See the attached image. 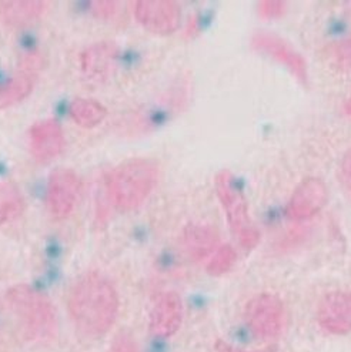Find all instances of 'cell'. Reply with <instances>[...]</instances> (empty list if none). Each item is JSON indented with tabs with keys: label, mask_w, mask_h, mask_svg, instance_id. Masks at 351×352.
<instances>
[{
	"label": "cell",
	"mask_w": 351,
	"mask_h": 352,
	"mask_svg": "<svg viewBox=\"0 0 351 352\" xmlns=\"http://www.w3.org/2000/svg\"><path fill=\"white\" fill-rule=\"evenodd\" d=\"M214 184L234 237L246 251L255 250L260 241V232L250 217L248 204L237 179L231 171L223 170L217 173Z\"/></svg>",
	"instance_id": "4"
},
{
	"label": "cell",
	"mask_w": 351,
	"mask_h": 352,
	"mask_svg": "<svg viewBox=\"0 0 351 352\" xmlns=\"http://www.w3.org/2000/svg\"><path fill=\"white\" fill-rule=\"evenodd\" d=\"M216 351L217 352H277V346L276 345H270L267 348H263V349H257V351H244V349H240V348H234L231 345H228L227 342H224L223 340H217L216 341Z\"/></svg>",
	"instance_id": "23"
},
{
	"label": "cell",
	"mask_w": 351,
	"mask_h": 352,
	"mask_svg": "<svg viewBox=\"0 0 351 352\" xmlns=\"http://www.w3.org/2000/svg\"><path fill=\"white\" fill-rule=\"evenodd\" d=\"M287 10V5L284 2H260L257 6V12L263 19H279Z\"/></svg>",
	"instance_id": "20"
},
{
	"label": "cell",
	"mask_w": 351,
	"mask_h": 352,
	"mask_svg": "<svg viewBox=\"0 0 351 352\" xmlns=\"http://www.w3.org/2000/svg\"><path fill=\"white\" fill-rule=\"evenodd\" d=\"M327 201L328 188L326 183L319 177H307L291 194L287 204V216L296 221L308 220L319 214Z\"/></svg>",
	"instance_id": "9"
},
{
	"label": "cell",
	"mask_w": 351,
	"mask_h": 352,
	"mask_svg": "<svg viewBox=\"0 0 351 352\" xmlns=\"http://www.w3.org/2000/svg\"><path fill=\"white\" fill-rule=\"evenodd\" d=\"M6 302L28 340L42 341L54 336L56 309L41 291L25 284L12 287L6 294Z\"/></svg>",
	"instance_id": "3"
},
{
	"label": "cell",
	"mask_w": 351,
	"mask_h": 352,
	"mask_svg": "<svg viewBox=\"0 0 351 352\" xmlns=\"http://www.w3.org/2000/svg\"><path fill=\"white\" fill-rule=\"evenodd\" d=\"M339 177H340L341 184L351 194V148L344 154V157L340 163Z\"/></svg>",
	"instance_id": "21"
},
{
	"label": "cell",
	"mask_w": 351,
	"mask_h": 352,
	"mask_svg": "<svg viewBox=\"0 0 351 352\" xmlns=\"http://www.w3.org/2000/svg\"><path fill=\"white\" fill-rule=\"evenodd\" d=\"M113 352H138L129 336L120 334L113 342Z\"/></svg>",
	"instance_id": "24"
},
{
	"label": "cell",
	"mask_w": 351,
	"mask_h": 352,
	"mask_svg": "<svg viewBox=\"0 0 351 352\" xmlns=\"http://www.w3.org/2000/svg\"><path fill=\"white\" fill-rule=\"evenodd\" d=\"M46 2H0V22L9 28L30 26L43 14Z\"/></svg>",
	"instance_id": "16"
},
{
	"label": "cell",
	"mask_w": 351,
	"mask_h": 352,
	"mask_svg": "<svg viewBox=\"0 0 351 352\" xmlns=\"http://www.w3.org/2000/svg\"><path fill=\"white\" fill-rule=\"evenodd\" d=\"M116 2H93L92 12L99 17H109L116 12Z\"/></svg>",
	"instance_id": "22"
},
{
	"label": "cell",
	"mask_w": 351,
	"mask_h": 352,
	"mask_svg": "<svg viewBox=\"0 0 351 352\" xmlns=\"http://www.w3.org/2000/svg\"><path fill=\"white\" fill-rule=\"evenodd\" d=\"M251 47L266 54L288 69V72L303 85L308 86V66L306 58L283 37L260 30L251 36Z\"/></svg>",
	"instance_id": "7"
},
{
	"label": "cell",
	"mask_w": 351,
	"mask_h": 352,
	"mask_svg": "<svg viewBox=\"0 0 351 352\" xmlns=\"http://www.w3.org/2000/svg\"><path fill=\"white\" fill-rule=\"evenodd\" d=\"M72 120L83 129L99 126L107 116L106 107L93 99H76L69 106Z\"/></svg>",
	"instance_id": "18"
},
{
	"label": "cell",
	"mask_w": 351,
	"mask_h": 352,
	"mask_svg": "<svg viewBox=\"0 0 351 352\" xmlns=\"http://www.w3.org/2000/svg\"><path fill=\"white\" fill-rule=\"evenodd\" d=\"M39 58L29 56L22 70L16 72L10 79L0 87V109H9L17 103H22L33 91L36 83V69Z\"/></svg>",
	"instance_id": "13"
},
{
	"label": "cell",
	"mask_w": 351,
	"mask_h": 352,
	"mask_svg": "<svg viewBox=\"0 0 351 352\" xmlns=\"http://www.w3.org/2000/svg\"><path fill=\"white\" fill-rule=\"evenodd\" d=\"M26 210V200L19 187L10 182L0 183V226L12 223Z\"/></svg>",
	"instance_id": "17"
},
{
	"label": "cell",
	"mask_w": 351,
	"mask_h": 352,
	"mask_svg": "<svg viewBox=\"0 0 351 352\" xmlns=\"http://www.w3.org/2000/svg\"><path fill=\"white\" fill-rule=\"evenodd\" d=\"M30 151L33 159L46 164L62 154L65 148V134L56 120L46 119L30 129Z\"/></svg>",
	"instance_id": "12"
},
{
	"label": "cell",
	"mask_w": 351,
	"mask_h": 352,
	"mask_svg": "<svg viewBox=\"0 0 351 352\" xmlns=\"http://www.w3.org/2000/svg\"><path fill=\"white\" fill-rule=\"evenodd\" d=\"M81 194V179L70 168H56L46 187V210L54 220L69 217Z\"/></svg>",
	"instance_id": "6"
},
{
	"label": "cell",
	"mask_w": 351,
	"mask_h": 352,
	"mask_svg": "<svg viewBox=\"0 0 351 352\" xmlns=\"http://www.w3.org/2000/svg\"><path fill=\"white\" fill-rule=\"evenodd\" d=\"M184 248L194 261H202L214 254L219 244V234L210 226L190 224L183 234Z\"/></svg>",
	"instance_id": "15"
},
{
	"label": "cell",
	"mask_w": 351,
	"mask_h": 352,
	"mask_svg": "<svg viewBox=\"0 0 351 352\" xmlns=\"http://www.w3.org/2000/svg\"><path fill=\"white\" fill-rule=\"evenodd\" d=\"M183 301L173 291L164 292L154 301L150 311L149 331L154 338L166 340L179 331L183 322Z\"/></svg>",
	"instance_id": "10"
},
{
	"label": "cell",
	"mask_w": 351,
	"mask_h": 352,
	"mask_svg": "<svg viewBox=\"0 0 351 352\" xmlns=\"http://www.w3.org/2000/svg\"><path fill=\"white\" fill-rule=\"evenodd\" d=\"M237 261V252L231 245H220L206 265V271L211 277H220L228 272Z\"/></svg>",
	"instance_id": "19"
},
{
	"label": "cell",
	"mask_w": 351,
	"mask_h": 352,
	"mask_svg": "<svg viewBox=\"0 0 351 352\" xmlns=\"http://www.w3.org/2000/svg\"><path fill=\"white\" fill-rule=\"evenodd\" d=\"M116 288L97 272H89L76 281L69 292L67 308L76 329L96 340L110 331L119 314Z\"/></svg>",
	"instance_id": "1"
},
{
	"label": "cell",
	"mask_w": 351,
	"mask_h": 352,
	"mask_svg": "<svg viewBox=\"0 0 351 352\" xmlns=\"http://www.w3.org/2000/svg\"><path fill=\"white\" fill-rule=\"evenodd\" d=\"M317 321L323 329L334 336L351 332V291H333L321 300Z\"/></svg>",
	"instance_id": "11"
},
{
	"label": "cell",
	"mask_w": 351,
	"mask_h": 352,
	"mask_svg": "<svg viewBox=\"0 0 351 352\" xmlns=\"http://www.w3.org/2000/svg\"><path fill=\"white\" fill-rule=\"evenodd\" d=\"M159 180V166L149 159H133L117 166L107 177V194L117 211L139 208Z\"/></svg>",
	"instance_id": "2"
},
{
	"label": "cell",
	"mask_w": 351,
	"mask_h": 352,
	"mask_svg": "<svg viewBox=\"0 0 351 352\" xmlns=\"http://www.w3.org/2000/svg\"><path fill=\"white\" fill-rule=\"evenodd\" d=\"M247 328L260 340L277 338L286 324L283 301L273 294H259L253 297L244 308Z\"/></svg>",
	"instance_id": "5"
},
{
	"label": "cell",
	"mask_w": 351,
	"mask_h": 352,
	"mask_svg": "<svg viewBox=\"0 0 351 352\" xmlns=\"http://www.w3.org/2000/svg\"><path fill=\"white\" fill-rule=\"evenodd\" d=\"M134 16L149 32L166 36L179 29L182 9L171 0H140L136 2Z\"/></svg>",
	"instance_id": "8"
},
{
	"label": "cell",
	"mask_w": 351,
	"mask_h": 352,
	"mask_svg": "<svg viewBox=\"0 0 351 352\" xmlns=\"http://www.w3.org/2000/svg\"><path fill=\"white\" fill-rule=\"evenodd\" d=\"M119 56V49L113 43H97L85 50L82 56V70L87 79L106 80Z\"/></svg>",
	"instance_id": "14"
}]
</instances>
